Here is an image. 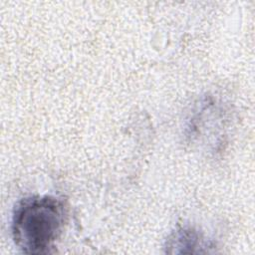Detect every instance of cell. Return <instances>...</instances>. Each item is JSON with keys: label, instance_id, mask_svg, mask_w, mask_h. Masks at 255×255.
<instances>
[{"label": "cell", "instance_id": "cell-2", "mask_svg": "<svg viewBox=\"0 0 255 255\" xmlns=\"http://www.w3.org/2000/svg\"><path fill=\"white\" fill-rule=\"evenodd\" d=\"M210 243L203 235L190 226H183L173 231L167 239L165 248L167 253H204L208 252Z\"/></svg>", "mask_w": 255, "mask_h": 255}, {"label": "cell", "instance_id": "cell-1", "mask_svg": "<svg viewBox=\"0 0 255 255\" xmlns=\"http://www.w3.org/2000/svg\"><path fill=\"white\" fill-rule=\"evenodd\" d=\"M67 211L60 199L33 196L22 200L12 217V235L16 245L28 254H42L59 238Z\"/></svg>", "mask_w": 255, "mask_h": 255}]
</instances>
